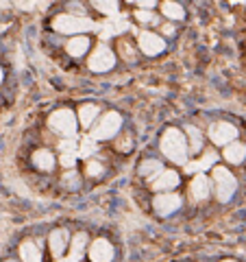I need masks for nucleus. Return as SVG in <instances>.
Here are the masks:
<instances>
[{
    "label": "nucleus",
    "instance_id": "nucleus-1",
    "mask_svg": "<svg viewBox=\"0 0 246 262\" xmlns=\"http://www.w3.org/2000/svg\"><path fill=\"white\" fill-rule=\"evenodd\" d=\"M161 151L166 153L170 162H175V164H185L187 162V142L185 138H183V133L179 129H168L164 133V138H161Z\"/></svg>",
    "mask_w": 246,
    "mask_h": 262
},
{
    "label": "nucleus",
    "instance_id": "nucleus-2",
    "mask_svg": "<svg viewBox=\"0 0 246 262\" xmlns=\"http://www.w3.org/2000/svg\"><path fill=\"white\" fill-rule=\"evenodd\" d=\"M48 125L52 131H57L61 135H68V138H72L76 133V116L70 109H57V112H52L48 118Z\"/></svg>",
    "mask_w": 246,
    "mask_h": 262
},
{
    "label": "nucleus",
    "instance_id": "nucleus-3",
    "mask_svg": "<svg viewBox=\"0 0 246 262\" xmlns=\"http://www.w3.org/2000/svg\"><path fill=\"white\" fill-rule=\"evenodd\" d=\"M92 20L87 18H76V15H57L52 20V29L59 33H81V31H92L94 29Z\"/></svg>",
    "mask_w": 246,
    "mask_h": 262
},
{
    "label": "nucleus",
    "instance_id": "nucleus-4",
    "mask_svg": "<svg viewBox=\"0 0 246 262\" xmlns=\"http://www.w3.org/2000/svg\"><path fill=\"white\" fill-rule=\"evenodd\" d=\"M213 183H216V192L220 201H229L235 195V188H238V181L231 175V171L222 169V166L213 169Z\"/></svg>",
    "mask_w": 246,
    "mask_h": 262
},
{
    "label": "nucleus",
    "instance_id": "nucleus-5",
    "mask_svg": "<svg viewBox=\"0 0 246 262\" xmlns=\"http://www.w3.org/2000/svg\"><path fill=\"white\" fill-rule=\"evenodd\" d=\"M120 127H122V116L116 112H109V114H105L103 120L96 125L92 135H94V140H109L118 133Z\"/></svg>",
    "mask_w": 246,
    "mask_h": 262
},
{
    "label": "nucleus",
    "instance_id": "nucleus-6",
    "mask_svg": "<svg viewBox=\"0 0 246 262\" xmlns=\"http://www.w3.org/2000/svg\"><path fill=\"white\" fill-rule=\"evenodd\" d=\"M113 64H116V57H113L111 48H107V46H98L94 50V55L90 57V70L94 72H107L113 68Z\"/></svg>",
    "mask_w": 246,
    "mask_h": 262
},
{
    "label": "nucleus",
    "instance_id": "nucleus-7",
    "mask_svg": "<svg viewBox=\"0 0 246 262\" xmlns=\"http://www.w3.org/2000/svg\"><path fill=\"white\" fill-rule=\"evenodd\" d=\"M209 135H211V140L216 144H231L238 138V129L231 123H216L209 129Z\"/></svg>",
    "mask_w": 246,
    "mask_h": 262
},
{
    "label": "nucleus",
    "instance_id": "nucleus-8",
    "mask_svg": "<svg viewBox=\"0 0 246 262\" xmlns=\"http://www.w3.org/2000/svg\"><path fill=\"white\" fill-rule=\"evenodd\" d=\"M138 44H140V50L146 52V55H150V57H153V55H159V52L166 48V42L161 40L157 33H148V31L140 33Z\"/></svg>",
    "mask_w": 246,
    "mask_h": 262
},
{
    "label": "nucleus",
    "instance_id": "nucleus-9",
    "mask_svg": "<svg viewBox=\"0 0 246 262\" xmlns=\"http://www.w3.org/2000/svg\"><path fill=\"white\" fill-rule=\"evenodd\" d=\"M90 258L92 262H111L113 260V247L109 240L105 238H98L92 243L90 247Z\"/></svg>",
    "mask_w": 246,
    "mask_h": 262
},
{
    "label": "nucleus",
    "instance_id": "nucleus-10",
    "mask_svg": "<svg viewBox=\"0 0 246 262\" xmlns=\"http://www.w3.org/2000/svg\"><path fill=\"white\" fill-rule=\"evenodd\" d=\"M179 208H181V199L176 195L166 192V195H157L155 197V210H157V214H161V217H168V214L176 212Z\"/></svg>",
    "mask_w": 246,
    "mask_h": 262
},
{
    "label": "nucleus",
    "instance_id": "nucleus-11",
    "mask_svg": "<svg viewBox=\"0 0 246 262\" xmlns=\"http://www.w3.org/2000/svg\"><path fill=\"white\" fill-rule=\"evenodd\" d=\"M179 186V175L175 171H161L159 175L153 177V188L155 190H172Z\"/></svg>",
    "mask_w": 246,
    "mask_h": 262
},
{
    "label": "nucleus",
    "instance_id": "nucleus-12",
    "mask_svg": "<svg viewBox=\"0 0 246 262\" xmlns=\"http://www.w3.org/2000/svg\"><path fill=\"white\" fill-rule=\"evenodd\" d=\"M209 192H211V186H209V179L205 175H198L194 181H192L190 186V195L192 199H196V201H205L209 197Z\"/></svg>",
    "mask_w": 246,
    "mask_h": 262
},
{
    "label": "nucleus",
    "instance_id": "nucleus-13",
    "mask_svg": "<svg viewBox=\"0 0 246 262\" xmlns=\"http://www.w3.org/2000/svg\"><path fill=\"white\" fill-rule=\"evenodd\" d=\"M48 245H50V251L55 258H61V254L66 251V245H68V232L66 229H55L48 238Z\"/></svg>",
    "mask_w": 246,
    "mask_h": 262
},
{
    "label": "nucleus",
    "instance_id": "nucleus-14",
    "mask_svg": "<svg viewBox=\"0 0 246 262\" xmlns=\"http://www.w3.org/2000/svg\"><path fill=\"white\" fill-rule=\"evenodd\" d=\"M85 249H87V234H76L70 245V260L78 262L85 256Z\"/></svg>",
    "mask_w": 246,
    "mask_h": 262
},
{
    "label": "nucleus",
    "instance_id": "nucleus-15",
    "mask_svg": "<svg viewBox=\"0 0 246 262\" xmlns=\"http://www.w3.org/2000/svg\"><path fill=\"white\" fill-rule=\"evenodd\" d=\"M33 164L37 166L39 171H52L55 169V155L46 149H39V151H35V155H33Z\"/></svg>",
    "mask_w": 246,
    "mask_h": 262
},
{
    "label": "nucleus",
    "instance_id": "nucleus-16",
    "mask_svg": "<svg viewBox=\"0 0 246 262\" xmlns=\"http://www.w3.org/2000/svg\"><path fill=\"white\" fill-rule=\"evenodd\" d=\"M246 157V146L240 144V142H231L227 144V149H224V160L231 162V164H240V162H244Z\"/></svg>",
    "mask_w": 246,
    "mask_h": 262
},
{
    "label": "nucleus",
    "instance_id": "nucleus-17",
    "mask_svg": "<svg viewBox=\"0 0 246 262\" xmlns=\"http://www.w3.org/2000/svg\"><path fill=\"white\" fill-rule=\"evenodd\" d=\"M87 48H90V40L83 38V35H78V38H72L70 42H68V52H70L72 57L85 55Z\"/></svg>",
    "mask_w": 246,
    "mask_h": 262
},
{
    "label": "nucleus",
    "instance_id": "nucleus-18",
    "mask_svg": "<svg viewBox=\"0 0 246 262\" xmlns=\"http://www.w3.org/2000/svg\"><path fill=\"white\" fill-rule=\"evenodd\" d=\"M216 160H218V155L213 153V151H207L205 155L201 157L198 162H192V164H187L185 166V171L187 173H196V171H203V169H207L209 164H216Z\"/></svg>",
    "mask_w": 246,
    "mask_h": 262
},
{
    "label": "nucleus",
    "instance_id": "nucleus-19",
    "mask_svg": "<svg viewBox=\"0 0 246 262\" xmlns=\"http://www.w3.org/2000/svg\"><path fill=\"white\" fill-rule=\"evenodd\" d=\"M96 116H98V107L94 103H87V105H83V107L78 109V120H81L83 127H90Z\"/></svg>",
    "mask_w": 246,
    "mask_h": 262
},
{
    "label": "nucleus",
    "instance_id": "nucleus-20",
    "mask_svg": "<svg viewBox=\"0 0 246 262\" xmlns=\"http://www.w3.org/2000/svg\"><path fill=\"white\" fill-rule=\"evenodd\" d=\"M20 256H22L24 262H41V254H39V249L35 243H22Z\"/></svg>",
    "mask_w": 246,
    "mask_h": 262
},
{
    "label": "nucleus",
    "instance_id": "nucleus-21",
    "mask_svg": "<svg viewBox=\"0 0 246 262\" xmlns=\"http://www.w3.org/2000/svg\"><path fill=\"white\" fill-rule=\"evenodd\" d=\"M161 11H164V15H168L170 20H183L185 18V11H183V7L179 2H164L161 4Z\"/></svg>",
    "mask_w": 246,
    "mask_h": 262
},
{
    "label": "nucleus",
    "instance_id": "nucleus-22",
    "mask_svg": "<svg viewBox=\"0 0 246 262\" xmlns=\"http://www.w3.org/2000/svg\"><path fill=\"white\" fill-rule=\"evenodd\" d=\"M161 171H164V169H161V162L159 160H144L142 166H140V175H144V177L159 175Z\"/></svg>",
    "mask_w": 246,
    "mask_h": 262
},
{
    "label": "nucleus",
    "instance_id": "nucleus-23",
    "mask_svg": "<svg viewBox=\"0 0 246 262\" xmlns=\"http://www.w3.org/2000/svg\"><path fill=\"white\" fill-rule=\"evenodd\" d=\"M187 135H190V146H192V151H201V146H203V135H201V131H198L196 127H187Z\"/></svg>",
    "mask_w": 246,
    "mask_h": 262
},
{
    "label": "nucleus",
    "instance_id": "nucleus-24",
    "mask_svg": "<svg viewBox=\"0 0 246 262\" xmlns=\"http://www.w3.org/2000/svg\"><path fill=\"white\" fill-rule=\"evenodd\" d=\"M105 171L101 162H87V177H98Z\"/></svg>",
    "mask_w": 246,
    "mask_h": 262
},
{
    "label": "nucleus",
    "instance_id": "nucleus-25",
    "mask_svg": "<svg viewBox=\"0 0 246 262\" xmlns=\"http://www.w3.org/2000/svg\"><path fill=\"white\" fill-rule=\"evenodd\" d=\"M64 183H66V188H78V175L74 171H70V173H66V177H64Z\"/></svg>",
    "mask_w": 246,
    "mask_h": 262
},
{
    "label": "nucleus",
    "instance_id": "nucleus-26",
    "mask_svg": "<svg viewBox=\"0 0 246 262\" xmlns=\"http://www.w3.org/2000/svg\"><path fill=\"white\" fill-rule=\"evenodd\" d=\"M94 7L103 13H113L118 9V2H94Z\"/></svg>",
    "mask_w": 246,
    "mask_h": 262
},
{
    "label": "nucleus",
    "instance_id": "nucleus-27",
    "mask_svg": "<svg viewBox=\"0 0 246 262\" xmlns=\"http://www.w3.org/2000/svg\"><path fill=\"white\" fill-rule=\"evenodd\" d=\"M76 162V153H64V157H61V164L66 166V169H72Z\"/></svg>",
    "mask_w": 246,
    "mask_h": 262
},
{
    "label": "nucleus",
    "instance_id": "nucleus-28",
    "mask_svg": "<svg viewBox=\"0 0 246 262\" xmlns=\"http://www.w3.org/2000/svg\"><path fill=\"white\" fill-rule=\"evenodd\" d=\"M90 153H94V142H92V140H85V142H83L81 155H90Z\"/></svg>",
    "mask_w": 246,
    "mask_h": 262
},
{
    "label": "nucleus",
    "instance_id": "nucleus-29",
    "mask_svg": "<svg viewBox=\"0 0 246 262\" xmlns=\"http://www.w3.org/2000/svg\"><path fill=\"white\" fill-rule=\"evenodd\" d=\"M61 149H64V153H76V144L74 142H64V144H61Z\"/></svg>",
    "mask_w": 246,
    "mask_h": 262
},
{
    "label": "nucleus",
    "instance_id": "nucleus-30",
    "mask_svg": "<svg viewBox=\"0 0 246 262\" xmlns=\"http://www.w3.org/2000/svg\"><path fill=\"white\" fill-rule=\"evenodd\" d=\"M135 15H138V20H142V22H148V20L153 18V15H150L148 11H138V13H135Z\"/></svg>",
    "mask_w": 246,
    "mask_h": 262
},
{
    "label": "nucleus",
    "instance_id": "nucleus-31",
    "mask_svg": "<svg viewBox=\"0 0 246 262\" xmlns=\"http://www.w3.org/2000/svg\"><path fill=\"white\" fill-rule=\"evenodd\" d=\"M138 7H142V9H150V7H155L157 2H153V0H142V2H135Z\"/></svg>",
    "mask_w": 246,
    "mask_h": 262
},
{
    "label": "nucleus",
    "instance_id": "nucleus-32",
    "mask_svg": "<svg viewBox=\"0 0 246 262\" xmlns=\"http://www.w3.org/2000/svg\"><path fill=\"white\" fill-rule=\"evenodd\" d=\"M164 31H166V33H172L175 29H172V24H166V26H164Z\"/></svg>",
    "mask_w": 246,
    "mask_h": 262
},
{
    "label": "nucleus",
    "instance_id": "nucleus-33",
    "mask_svg": "<svg viewBox=\"0 0 246 262\" xmlns=\"http://www.w3.org/2000/svg\"><path fill=\"white\" fill-rule=\"evenodd\" d=\"M2 77H4V75H2V68H0V83H2Z\"/></svg>",
    "mask_w": 246,
    "mask_h": 262
},
{
    "label": "nucleus",
    "instance_id": "nucleus-34",
    "mask_svg": "<svg viewBox=\"0 0 246 262\" xmlns=\"http://www.w3.org/2000/svg\"><path fill=\"white\" fill-rule=\"evenodd\" d=\"M222 262H235V260H222Z\"/></svg>",
    "mask_w": 246,
    "mask_h": 262
},
{
    "label": "nucleus",
    "instance_id": "nucleus-35",
    "mask_svg": "<svg viewBox=\"0 0 246 262\" xmlns=\"http://www.w3.org/2000/svg\"><path fill=\"white\" fill-rule=\"evenodd\" d=\"M7 262H18V260H7Z\"/></svg>",
    "mask_w": 246,
    "mask_h": 262
},
{
    "label": "nucleus",
    "instance_id": "nucleus-36",
    "mask_svg": "<svg viewBox=\"0 0 246 262\" xmlns=\"http://www.w3.org/2000/svg\"><path fill=\"white\" fill-rule=\"evenodd\" d=\"M64 262H72V260H64Z\"/></svg>",
    "mask_w": 246,
    "mask_h": 262
}]
</instances>
